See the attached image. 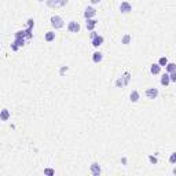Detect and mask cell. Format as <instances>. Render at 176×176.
Masks as SVG:
<instances>
[{"label":"cell","mask_w":176,"mask_h":176,"mask_svg":"<svg viewBox=\"0 0 176 176\" xmlns=\"http://www.w3.org/2000/svg\"><path fill=\"white\" fill-rule=\"evenodd\" d=\"M50 22H51V26L55 30H59V29H62L63 26H65V21L59 15H52L50 18Z\"/></svg>","instance_id":"1"},{"label":"cell","mask_w":176,"mask_h":176,"mask_svg":"<svg viewBox=\"0 0 176 176\" xmlns=\"http://www.w3.org/2000/svg\"><path fill=\"white\" fill-rule=\"evenodd\" d=\"M95 15H96V10L92 6H88V7H85V10H84V18H85V19L95 18Z\"/></svg>","instance_id":"2"},{"label":"cell","mask_w":176,"mask_h":176,"mask_svg":"<svg viewBox=\"0 0 176 176\" xmlns=\"http://www.w3.org/2000/svg\"><path fill=\"white\" fill-rule=\"evenodd\" d=\"M120 11H121V14H128V12H131V11H132V6H131L130 1H127V0L121 1V4H120Z\"/></svg>","instance_id":"3"},{"label":"cell","mask_w":176,"mask_h":176,"mask_svg":"<svg viewBox=\"0 0 176 176\" xmlns=\"http://www.w3.org/2000/svg\"><path fill=\"white\" fill-rule=\"evenodd\" d=\"M158 88H155V87H153V88H149V89H146V92H145V95L147 96L149 99H157V96H158Z\"/></svg>","instance_id":"4"},{"label":"cell","mask_w":176,"mask_h":176,"mask_svg":"<svg viewBox=\"0 0 176 176\" xmlns=\"http://www.w3.org/2000/svg\"><path fill=\"white\" fill-rule=\"evenodd\" d=\"M67 30L70 33H78L80 32V24L76 21H70L67 24Z\"/></svg>","instance_id":"5"},{"label":"cell","mask_w":176,"mask_h":176,"mask_svg":"<svg viewBox=\"0 0 176 176\" xmlns=\"http://www.w3.org/2000/svg\"><path fill=\"white\" fill-rule=\"evenodd\" d=\"M103 42H105V39H103V36H100V35H98V36L94 37V39H91V44H92L95 48H99V47L103 44Z\"/></svg>","instance_id":"6"},{"label":"cell","mask_w":176,"mask_h":176,"mask_svg":"<svg viewBox=\"0 0 176 176\" xmlns=\"http://www.w3.org/2000/svg\"><path fill=\"white\" fill-rule=\"evenodd\" d=\"M96 25H98V21H96V19H94V18H91V19H85V28H87V30L92 32Z\"/></svg>","instance_id":"7"},{"label":"cell","mask_w":176,"mask_h":176,"mask_svg":"<svg viewBox=\"0 0 176 176\" xmlns=\"http://www.w3.org/2000/svg\"><path fill=\"white\" fill-rule=\"evenodd\" d=\"M160 83L161 85H164V87H168L169 84H171V76H169V73H164L160 78Z\"/></svg>","instance_id":"8"},{"label":"cell","mask_w":176,"mask_h":176,"mask_svg":"<svg viewBox=\"0 0 176 176\" xmlns=\"http://www.w3.org/2000/svg\"><path fill=\"white\" fill-rule=\"evenodd\" d=\"M100 172H102L100 165H99L98 162H92V164H91V173H92L94 176H99Z\"/></svg>","instance_id":"9"},{"label":"cell","mask_w":176,"mask_h":176,"mask_svg":"<svg viewBox=\"0 0 176 176\" xmlns=\"http://www.w3.org/2000/svg\"><path fill=\"white\" fill-rule=\"evenodd\" d=\"M92 61H94V63H100L103 61V54L100 51H95L92 54Z\"/></svg>","instance_id":"10"},{"label":"cell","mask_w":176,"mask_h":176,"mask_svg":"<svg viewBox=\"0 0 176 176\" xmlns=\"http://www.w3.org/2000/svg\"><path fill=\"white\" fill-rule=\"evenodd\" d=\"M47 4L50 6V7H61V6H65L67 4V0H57L55 3H52V1H47Z\"/></svg>","instance_id":"11"},{"label":"cell","mask_w":176,"mask_h":176,"mask_svg":"<svg viewBox=\"0 0 176 176\" xmlns=\"http://www.w3.org/2000/svg\"><path fill=\"white\" fill-rule=\"evenodd\" d=\"M44 40H46L47 43L54 42V40H55V32H52V30L47 32L46 35H44Z\"/></svg>","instance_id":"12"},{"label":"cell","mask_w":176,"mask_h":176,"mask_svg":"<svg viewBox=\"0 0 176 176\" xmlns=\"http://www.w3.org/2000/svg\"><path fill=\"white\" fill-rule=\"evenodd\" d=\"M150 73L151 74H160L161 73V66L160 65H158V63H153V65H151L150 66Z\"/></svg>","instance_id":"13"},{"label":"cell","mask_w":176,"mask_h":176,"mask_svg":"<svg viewBox=\"0 0 176 176\" xmlns=\"http://www.w3.org/2000/svg\"><path fill=\"white\" fill-rule=\"evenodd\" d=\"M139 98H140V94L138 92V91H132V92L130 94V100L132 103H136V102L139 100Z\"/></svg>","instance_id":"14"},{"label":"cell","mask_w":176,"mask_h":176,"mask_svg":"<svg viewBox=\"0 0 176 176\" xmlns=\"http://www.w3.org/2000/svg\"><path fill=\"white\" fill-rule=\"evenodd\" d=\"M11 117L10 112L7 109H3L1 110V113H0V118H1V121H8V118Z\"/></svg>","instance_id":"15"},{"label":"cell","mask_w":176,"mask_h":176,"mask_svg":"<svg viewBox=\"0 0 176 176\" xmlns=\"http://www.w3.org/2000/svg\"><path fill=\"white\" fill-rule=\"evenodd\" d=\"M165 70H166V73H173V72H176V63H173V62H168V65L165 66Z\"/></svg>","instance_id":"16"},{"label":"cell","mask_w":176,"mask_h":176,"mask_svg":"<svg viewBox=\"0 0 176 176\" xmlns=\"http://www.w3.org/2000/svg\"><path fill=\"white\" fill-rule=\"evenodd\" d=\"M121 80H123V84H124V87H125V85H128V84H130V80H131V73H130V72H125L124 76L121 77Z\"/></svg>","instance_id":"17"},{"label":"cell","mask_w":176,"mask_h":176,"mask_svg":"<svg viewBox=\"0 0 176 176\" xmlns=\"http://www.w3.org/2000/svg\"><path fill=\"white\" fill-rule=\"evenodd\" d=\"M131 40H132V36L127 33V35H124V36H123V39H121V44H124V46H128V44L131 43Z\"/></svg>","instance_id":"18"},{"label":"cell","mask_w":176,"mask_h":176,"mask_svg":"<svg viewBox=\"0 0 176 176\" xmlns=\"http://www.w3.org/2000/svg\"><path fill=\"white\" fill-rule=\"evenodd\" d=\"M15 39H26V30H17L14 33Z\"/></svg>","instance_id":"19"},{"label":"cell","mask_w":176,"mask_h":176,"mask_svg":"<svg viewBox=\"0 0 176 176\" xmlns=\"http://www.w3.org/2000/svg\"><path fill=\"white\" fill-rule=\"evenodd\" d=\"M25 43H26V39H15L12 44L19 48V47H24V46H25Z\"/></svg>","instance_id":"20"},{"label":"cell","mask_w":176,"mask_h":176,"mask_svg":"<svg viewBox=\"0 0 176 176\" xmlns=\"http://www.w3.org/2000/svg\"><path fill=\"white\" fill-rule=\"evenodd\" d=\"M158 65H160L161 67L166 66V65H168V58H166V57H161L160 59H158Z\"/></svg>","instance_id":"21"},{"label":"cell","mask_w":176,"mask_h":176,"mask_svg":"<svg viewBox=\"0 0 176 176\" xmlns=\"http://www.w3.org/2000/svg\"><path fill=\"white\" fill-rule=\"evenodd\" d=\"M169 162H171V164H173V165H176V151H175V153H172V154L169 155Z\"/></svg>","instance_id":"22"},{"label":"cell","mask_w":176,"mask_h":176,"mask_svg":"<svg viewBox=\"0 0 176 176\" xmlns=\"http://www.w3.org/2000/svg\"><path fill=\"white\" fill-rule=\"evenodd\" d=\"M44 173H46V175L52 176V175H55V171H54V169H51V168H46V169H44Z\"/></svg>","instance_id":"23"},{"label":"cell","mask_w":176,"mask_h":176,"mask_svg":"<svg viewBox=\"0 0 176 176\" xmlns=\"http://www.w3.org/2000/svg\"><path fill=\"white\" fill-rule=\"evenodd\" d=\"M149 161H150L151 164H157V162H158L157 157H154V155H149Z\"/></svg>","instance_id":"24"},{"label":"cell","mask_w":176,"mask_h":176,"mask_svg":"<svg viewBox=\"0 0 176 176\" xmlns=\"http://www.w3.org/2000/svg\"><path fill=\"white\" fill-rule=\"evenodd\" d=\"M169 76H171V83H175V84H176V72L171 73Z\"/></svg>","instance_id":"25"},{"label":"cell","mask_w":176,"mask_h":176,"mask_svg":"<svg viewBox=\"0 0 176 176\" xmlns=\"http://www.w3.org/2000/svg\"><path fill=\"white\" fill-rule=\"evenodd\" d=\"M96 36H98V33H96V32H95V30H92V32H91V39H94V37H96Z\"/></svg>","instance_id":"26"},{"label":"cell","mask_w":176,"mask_h":176,"mask_svg":"<svg viewBox=\"0 0 176 176\" xmlns=\"http://www.w3.org/2000/svg\"><path fill=\"white\" fill-rule=\"evenodd\" d=\"M100 1H102V0H91L92 4H98V3H100Z\"/></svg>","instance_id":"27"},{"label":"cell","mask_w":176,"mask_h":176,"mask_svg":"<svg viewBox=\"0 0 176 176\" xmlns=\"http://www.w3.org/2000/svg\"><path fill=\"white\" fill-rule=\"evenodd\" d=\"M65 72H67V67L65 66V67H62V69H61V74H63V73Z\"/></svg>","instance_id":"28"},{"label":"cell","mask_w":176,"mask_h":176,"mask_svg":"<svg viewBox=\"0 0 176 176\" xmlns=\"http://www.w3.org/2000/svg\"><path fill=\"white\" fill-rule=\"evenodd\" d=\"M172 173H173V175H176V166L173 168V169H172Z\"/></svg>","instance_id":"29"}]
</instances>
